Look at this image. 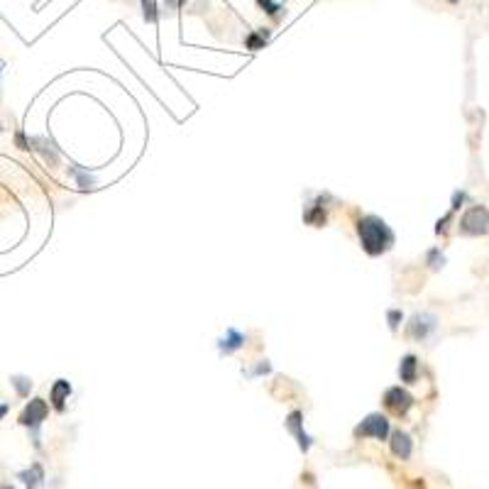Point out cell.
<instances>
[{
    "mask_svg": "<svg viewBox=\"0 0 489 489\" xmlns=\"http://www.w3.org/2000/svg\"><path fill=\"white\" fill-rule=\"evenodd\" d=\"M49 413V404L44 402V399H32V402L24 406V411L20 413V423H22L24 428H32L34 431V446L39 448V426H42V421L47 418Z\"/></svg>",
    "mask_w": 489,
    "mask_h": 489,
    "instance_id": "4",
    "label": "cell"
},
{
    "mask_svg": "<svg viewBox=\"0 0 489 489\" xmlns=\"http://www.w3.org/2000/svg\"><path fill=\"white\" fill-rule=\"evenodd\" d=\"M10 384L15 387V392H17V397H27L29 394V389H32V379H27V377H13L10 379Z\"/></svg>",
    "mask_w": 489,
    "mask_h": 489,
    "instance_id": "14",
    "label": "cell"
},
{
    "mask_svg": "<svg viewBox=\"0 0 489 489\" xmlns=\"http://www.w3.org/2000/svg\"><path fill=\"white\" fill-rule=\"evenodd\" d=\"M10 411V406H8V404H0V421H3V418H5V413H8Z\"/></svg>",
    "mask_w": 489,
    "mask_h": 489,
    "instance_id": "21",
    "label": "cell"
},
{
    "mask_svg": "<svg viewBox=\"0 0 489 489\" xmlns=\"http://www.w3.org/2000/svg\"><path fill=\"white\" fill-rule=\"evenodd\" d=\"M355 438H374V441H387L389 438V418L384 413H369L362 423L355 426Z\"/></svg>",
    "mask_w": 489,
    "mask_h": 489,
    "instance_id": "2",
    "label": "cell"
},
{
    "mask_svg": "<svg viewBox=\"0 0 489 489\" xmlns=\"http://www.w3.org/2000/svg\"><path fill=\"white\" fill-rule=\"evenodd\" d=\"M284 426H286V431H289V433H294V438H296V443H299L301 451L309 453L311 438H309V433L304 431V413H301V411H291L289 418L284 421Z\"/></svg>",
    "mask_w": 489,
    "mask_h": 489,
    "instance_id": "7",
    "label": "cell"
},
{
    "mask_svg": "<svg viewBox=\"0 0 489 489\" xmlns=\"http://www.w3.org/2000/svg\"><path fill=\"white\" fill-rule=\"evenodd\" d=\"M436 328H438L436 316H433V313H416L411 320H409L406 333H409V338H413V340H426Z\"/></svg>",
    "mask_w": 489,
    "mask_h": 489,
    "instance_id": "6",
    "label": "cell"
},
{
    "mask_svg": "<svg viewBox=\"0 0 489 489\" xmlns=\"http://www.w3.org/2000/svg\"><path fill=\"white\" fill-rule=\"evenodd\" d=\"M267 37H269V32L260 29V32H255V34H250V37H247V47H250V49H260L262 44L267 42Z\"/></svg>",
    "mask_w": 489,
    "mask_h": 489,
    "instance_id": "15",
    "label": "cell"
},
{
    "mask_svg": "<svg viewBox=\"0 0 489 489\" xmlns=\"http://www.w3.org/2000/svg\"><path fill=\"white\" fill-rule=\"evenodd\" d=\"M320 201H323V199H320ZM320 201L311 206V208H306V213H304L306 223H311L313 228H320V225L325 223V208H320Z\"/></svg>",
    "mask_w": 489,
    "mask_h": 489,
    "instance_id": "13",
    "label": "cell"
},
{
    "mask_svg": "<svg viewBox=\"0 0 489 489\" xmlns=\"http://www.w3.org/2000/svg\"><path fill=\"white\" fill-rule=\"evenodd\" d=\"M20 480L27 485V489H39L42 487V482H44V470H42V465L39 462H34L29 470H24V472H20Z\"/></svg>",
    "mask_w": 489,
    "mask_h": 489,
    "instance_id": "12",
    "label": "cell"
},
{
    "mask_svg": "<svg viewBox=\"0 0 489 489\" xmlns=\"http://www.w3.org/2000/svg\"><path fill=\"white\" fill-rule=\"evenodd\" d=\"M357 235H360L362 250L372 257L384 255V252H389L394 245L392 228H389L379 215H362V218L357 220Z\"/></svg>",
    "mask_w": 489,
    "mask_h": 489,
    "instance_id": "1",
    "label": "cell"
},
{
    "mask_svg": "<svg viewBox=\"0 0 489 489\" xmlns=\"http://www.w3.org/2000/svg\"><path fill=\"white\" fill-rule=\"evenodd\" d=\"M399 377H402V382L406 384H413L418 377V360L416 355H406V357L402 360V364H399Z\"/></svg>",
    "mask_w": 489,
    "mask_h": 489,
    "instance_id": "11",
    "label": "cell"
},
{
    "mask_svg": "<svg viewBox=\"0 0 489 489\" xmlns=\"http://www.w3.org/2000/svg\"><path fill=\"white\" fill-rule=\"evenodd\" d=\"M402 320H404V313H402V311H397V309H394V311H389V328H392V330H397V328H399V323H402Z\"/></svg>",
    "mask_w": 489,
    "mask_h": 489,
    "instance_id": "19",
    "label": "cell"
},
{
    "mask_svg": "<svg viewBox=\"0 0 489 489\" xmlns=\"http://www.w3.org/2000/svg\"><path fill=\"white\" fill-rule=\"evenodd\" d=\"M451 3H458V0H451Z\"/></svg>",
    "mask_w": 489,
    "mask_h": 489,
    "instance_id": "24",
    "label": "cell"
},
{
    "mask_svg": "<svg viewBox=\"0 0 489 489\" xmlns=\"http://www.w3.org/2000/svg\"><path fill=\"white\" fill-rule=\"evenodd\" d=\"M245 333H240L238 328H228L225 330V335L218 340V350L223 355H230V353H235V350H240L245 345Z\"/></svg>",
    "mask_w": 489,
    "mask_h": 489,
    "instance_id": "9",
    "label": "cell"
},
{
    "mask_svg": "<svg viewBox=\"0 0 489 489\" xmlns=\"http://www.w3.org/2000/svg\"><path fill=\"white\" fill-rule=\"evenodd\" d=\"M389 448H392V453L399 458V460H409L413 453V441L406 431H394L392 441H389Z\"/></svg>",
    "mask_w": 489,
    "mask_h": 489,
    "instance_id": "8",
    "label": "cell"
},
{
    "mask_svg": "<svg viewBox=\"0 0 489 489\" xmlns=\"http://www.w3.org/2000/svg\"><path fill=\"white\" fill-rule=\"evenodd\" d=\"M142 15H145V20H150V22H157V8L152 0H142Z\"/></svg>",
    "mask_w": 489,
    "mask_h": 489,
    "instance_id": "16",
    "label": "cell"
},
{
    "mask_svg": "<svg viewBox=\"0 0 489 489\" xmlns=\"http://www.w3.org/2000/svg\"><path fill=\"white\" fill-rule=\"evenodd\" d=\"M0 489H15V487H8V485H0Z\"/></svg>",
    "mask_w": 489,
    "mask_h": 489,
    "instance_id": "22",
    "label": "cell"
},
{
    "mask_svg": "<svg viewBox=\"0 0 489 489\" xmlns=\"http://www.w3.org/2000/svg\"><path fill=\"white\" fill-rule=\"evenodd\" d=\"M462 235H487L489 233V211L485 206H472L460 218Z\"/></svg>",
    "mask_w": 489,
    "mask_h": 489,
    "instance_id": "3",
    "label": "cell"
},
{
    "mask_svg": "<svg viewBox=\"0 0 489 489\" xmlns=\"http://www.w3.org/2000/svg\"><path fill=\"white\" fill-rule=\"evenodd\" d=\"M428 264H431L433 269H441V267L446 264V257L441 255V250H431V252H428Z\"/></svg>",
    "mask_w": 489,
    "mask_h": 489,
    "instance_id": "17",
    "label": "cell"
},
{
    "mask_svg": "<svg viewBox=\"0 0 489 489\" xmlns=\"http://www.w3.org/2000/svg\"><path fill=\"white\" fill-rule=\"evenodd\" d=\"M257 3L262 5V8H264V13L267 15H271V17H279V5L274 3V0H257Z\"/></svg>",
    "mask_w": 489,
    "mask_h": 489,
    "instance_id": "18",
    "label": "cell"
},
{
    "mask_svg": "<svg viewBox=\"0 0 489 489\" xmlns=\"http://www.w3.org/2000/svg\"><path fill=\"white\" fill-rule=\"evenodd\" d=\"M462 201H465V191H455V196H453V211L460 208Z\"/></svg>",
    "mask_w": 489,
    "mask_h": 489,
    "instance_id": "20",
    "label": "cell"
},
{
    "mask_svg": "<svg viewBox=\"0 0 489 489\" xmlns=\"http://www.w3.org/2000/svg\"><path fill=\"white\" fill-rule=\"evenodd\" d=\"M384 406L394 413V416H406L409 409L413 406V397L402 387H389L384 392Z\"/></svg>",
    "mask_w": 489,
    "mask_h": 489,
    "instance_id": "5",
    "label": "cell"
},
{
    "mask_svg": "<svg viewBox=\"0 0 489 489\" xmlns=\"http://www.w3.org/2000/svg\"><path fill=\"white\" fill-rule=\"evenodd\" d=\"M416 489H423V485H416Z\"/></svg>",
    "mask_w": 489,
    "mask_h": 489,
    "instance_id": "23",
    "label": "cell"
},
{
    "mask_svg": "<svg viewBox=\"0 0 489 489\" xmlns=\"http://www.w3.org/2000/svg\"><path fill=\"white\" fill-rule=\"evenodd\" d=\"M69 394H71V384L66 379H57L52 387V406L57 409L59 413L66 409V402H69Z\"/></svg>",
    "mask_w": 489,
    "mask_h": 489,
    "instance_id": "10",
    "label": "cell"
}]
</instances>
